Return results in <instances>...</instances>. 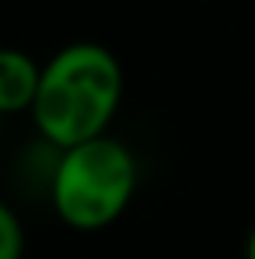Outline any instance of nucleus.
Returning <instances> with one entry per match:
<instances>
[{
  "instance_id": "20e7f679",
  "label": "nucleus",
  "mask_w": 255,
  "mask_h": 259,
  "mask_svg": "<svg viewBox=\"0 0 255 259\" xmlns=\"http://www.w3.org/2000/svg\"><path fill=\"white\" fill-rule=\"evenodd\" d=\"M0 259H25V224L7 200H0Z\"/></svg>"
},
{
  "instance_id": "f03ea898",
  "label": "nucleus",
  "mask_w": 255,
  "mask_h": 259,
  "mask_svg": "<svg viewBox=\"0 0 255 259\" xmlns=\"http://www.w3.org/2000/svg\"><path fill=\"white\" fill-rule=\"evenodd\" d=\"M140 186V161L119 137L105 133L60 151L49 172V203L70 231L94 235L129 210Z\"/></svg>"
},
{
  "instance_id": "39448f33",
  "label": "nucleus",
  "mask_w": 255,
  "mask_h": 259,
  "mask_svg": "<svg viewBox=\"0 0 255 259\" xmlns=\"http://www.w3.org/2000/svg\"><path fill=\"white\" fill-rule=\"evenodd\" d=\"M245 256L255 259V224H252V231H248V245H245Z\"/></svg>"
},
{
  "instance_id": "f257e3e1",
  "label": "nucleus",
  "mask_w": 255,
  "mask_h": 259,
  "mask_svg": "<svg viewBox=\"0 0 255 259\" xmlns=\"http://www.w3.org/2000/svg\"><path fill=\"white\" fill-rule=\"evenodd\" d=\"M123 63L101 42H70L42 63L32 123L49 147L67 151L105 137L123 105Z\"/></svg>"
},
{
  "instance_id": "7ed1b4c3",
  "label": "nucleus",
  "mask_w": 255,
  "mask_h": 259,
  "mask_svg": "<svg viewBox=\"0 0 255 259\" xmlns=\"http://www.w3.org/2000/svg\"><path fill=\"white\" fill-rule=\"evenodd\" d=\"M42 63H35L25 49L0 46V116H21L32 112V102L39 95Z\"/></svg>"
}]
</instances>
